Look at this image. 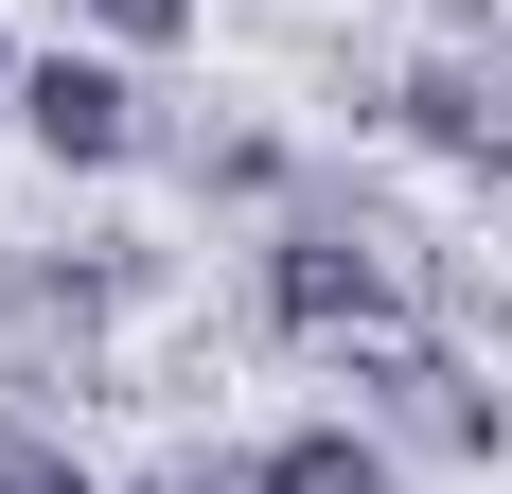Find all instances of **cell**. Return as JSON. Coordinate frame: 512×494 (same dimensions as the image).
Masks as SVG:
<instances>
[{
  "mask_svg": "<svg viewBox=\"0 0 512 494\" xmlns=\"http://www.w3.org/2000/svg\"><path fill=\"white\" fill-rule=\"evenodd\" d=\"M265 336H318V353H371V336H407V265H389V230L371 212H265Z\"/></svg>",
  "mask_w": 512,
  "mask_h": 494,
  "instance_id": "obj_1",
  "label": "cell"
},
{
  "mask_svg": "<svg viewBox=\"0 0 512 494\" xmlns=\"http://www.w3.org/2000/svg\"><path fill=\"white\" fill-rule=\"evenodd\" d=\"M18 142H36L53 177H124V159H159V89H142V53H106V36L18 53Z\"/></svg>",
  "mask_w": 512,
  "mask_h": 494,
  "instance_id": "obj_2",
  "label": "cell"
},
{
  "mask_svg": "<svg viewBox=\"0 0 512 494\" xmlns=\"http://www.w3.org/2000/svg\"><path fill=\"white\" fill-rule=\"evenodd\" d=\"M354 406H371L407 459H495V442H512V389L477 371V353H442V336H371V353H354Z\"/></svg>",
  "mask_w": 512,
  "mask_h": 494,
  "instance_id": "obj_3",
  "label": "cell"
},
{
  "mask_svg": "<svg viewBox=\"0 0 512 494\" xmlns=\"http://www.w3.org/2000/svg\"><path fill=\"white\" fill-rule=\"evenodd\" d=\"M389 124H407L442 177H512V71H477V53H424L407 89H389Z\"/></svg>",
  "mask_w": 512,
  "mask_h": 494,
  "instance_id": "obj_4",
  "label": "cell"
},
{
  "mask_svg": "<svg viewBox=\"0 0 512 494\" xmlns=\"http://www.w3.org/2000/svg\"><path fill=\"white\" fill-rule=\"evenodd\" d=\"M248 494H407V442H389L371 406H318V424L248 442Z\"/></svg>",
  "mask_w": 512,
  "mask_h": 494,
  "instance_id": "obj_5",
  "label": "cell"
},
{
  "mask_svg": "<svg viewBox=\"0 0 512 494\" xmlns=\"http://www.w3.org/2000/svg\"><path fill=\"white\" fill-rule=\"evenodd\" d=\"M0 494H89V459H71V424L36 389H0Z\"/></svg>",
  "mask_w": 512,
  "mask_h": 494,
  "instance_id": "obj_6",
  "label": "cell"
},
{
  "mask_svg": "<svg viewBox=\"0 0 512 494\" xmlns=\"http://www.w3.org/2000/svg\"><path fill=\"white\" fill-rule=\"evenodd\" d=\"M212 0H71V36H106V53H177Z\"/></svg>",
  "mask_w": 512,
  "mask_h": 494,
  "instance_id": "obj_7",
  "label": "cell"
},
{
  "mask_svg": "<svg viewBox=\"0 0 512 494\" xmlns=\"http://www.w3.org/2000/svg\"><path fill=\"white\" fill-rule=\"evenodd\" d=\"M124 494H248V459H159V477H124Z\"/></svg>",
  "mask_w": 512,
  "mask_h": 494,
  "instance_id": "obj_8",
  "label": "cell"
},
{
  "mask_svg": "<svg viewBox=\"0 0 512 494\" xmlns=\"http://www.w3.org/2000/svg\"><path fill=\"white\" fill-rule=\"evenodd\" d=\"M0 124H18V36H0Z\"/></svg>",
  "mask_w": 512,
  "mask_h": 494,
  "instance_id": "obj_9",
  "label": "cell"
}]
</instances>
